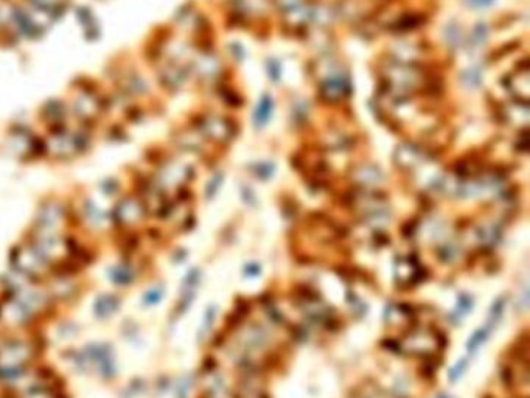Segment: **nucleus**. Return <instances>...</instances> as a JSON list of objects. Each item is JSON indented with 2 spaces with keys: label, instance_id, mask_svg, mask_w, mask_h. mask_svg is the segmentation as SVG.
I'll use <instances>...</instances> for the list:
<instances>
[{
  "label": "nucleus",
  "instance_id": "obj_1",
  "mask_svg": "<svg viewBox=\"0 0 530 398\" xmlns=\"http://www.w3.org/2000/svg\"><path fill=\"white\" fill-rule=\"evenodd\" d=\"M64 101L72 123L93 132L111 112V95L93 80H78Z\"/></svg>",
  "mask_w": 530,
  "mask_h": 398
},
{
  "label": "nucleus",
  "instance_id": "obj_2",
  "mask_svg": "<svg viewBox=\"0 0 530 398\" xmlns=\"http://www.w3.org/2000/svg\"><path fill=\"white\" fill-rule=\"evenodd\" d=\"M399 347L404 355L416 358H431L440 352L443 341L440 333L435 330L417 327V329H412L404 334L399 342Z\"/></svg>",
  "mask_w": 530,
  "mask_h": 398
},
{
  "label": "nucleus",
  "instance_id": "obj_3",
  "mask_svg": "<svg viewBox=\"0 0 530 398\" xmlns=\"http://www.w3.org/2000/svg\"><path fill=\"white\" fill-rule=\"evenodd\" d=\"M268 333L259 325H249L238 336V350L245 363H252L268 349Z\"/></svg>",
  "mask_w": 530,
  "mask_h": 398
},
{
  "label": "nucleus",
  "instance_id": "obj_4",
  "mask_svg": "<svg viewBox=\"0 0 530 398\" xmlns=\"http://www.w3.org/2000/svg\"><path fill=\"white\" fill-rule=\"evenodd\" d=\"M420 274H422L420 264L414 259H411V257H401L394 264V280L401 288L416 285L418 282Z\"/></svg>",
  "mask_w": 530,
  "mask_h": 398
},
{
  "label": "nucleus",
  "instance_id": "obj_5",
  "mask_svg": "<svg viewBox=\"0 0 530 398\" xmlns=\"http://www.w3.org/2000/svg\"><path fill=\"white\" fill-rule=\"evenodd\" d=\"M264 386L259 375L254 372L245 373L238 385V398H263Z\"/></svg>",
  "mask_w": 530,
  "mask_h": 398
},
{
  "label": "nucleus",
  "instance_id": "obj_6",
  "mask_svg": "<svg viewBox=\"0 0 530 398\" xmlns=\"http://www.w3.org/2000/svg\"><path fill=\"white\" fill-rule=\"evenodd\" d=\"M303 311L305 315L314 322H325L329 321L330 317V310L325 307V303L322 300L317 299H308L303 303Z\"/></svg>",
  "mask_w": 530,
  "mask_h": 398
},
{
  "label": "nucleus",
  "instance_id": "obj_7",
  "mask_svg": "<svg viewBox=\"0 0 530 398\" xmlns=\"http://www.w3.org/2000/svg\"><path fill=\"white\" fill-rule=\"evenodd\" d=\"M490 333H492V329H490L488 325L481 327V329H478L476 332H474L471 334V336H470V339L466 341V352H469L470 355L476 353L478 350L485 344V341L488 339Z\"/></svg>",
  "mask_w": 530,
  "mask_h": 398
},
{
  "label": "nucleus",
  "instance_id": "obj_8",
  "mask_svg": "<svg viewBox=\"0 0 530 398\" xmlns=\"http://www.w3.org/2000/svg\"><path fill=\"white\" fill-rule=\"evenodd\" d=\"M505 305H507V299H505V298H497L492 303V308H490V313H488V321H487V325L492 330L495 329L497 324H500V321L502 319L504 311H505Z\"/></svg>",
  "mask_w": 530,
  "mask_h": 398
},
{
  "label": "nucleus",
  "instance_id": "obj_9",
  "mask_svg": "<svg viewBox=\"0 0 530 398\" xmlns=\"http://www.w3.org/2000/svg\"><path fill=\"white\" fill-rule=\"evenodd\" d=\"M408 316H409V311L406 307L394 305L392 308H389L386 311V322L400 325V324H404V321H408Z\"/></svg>",
  "mask_w": 530,
  "mask_h": 398
},
{
  "label": "nucleus",
  "instance_id": "obj_10",
  "mask_svg": "<svg viewBox=\"0 0 530 398\" xmlns=\"http://www.w3.org/2000/svg\"><path fill=\"white\" fill-rule=\"evenodd\" d=\"M473 308V299L469 294H462L461 298L457 300V305L454 310V319L456 321H461L466 315H470V311Z\"/></svg>",
  "mask_w": 530,
  "mask_h": 398
},
{
  "label": "nucleus",
  "instance_id": "obj_11",
  "mask_svg": "<svg viewBox=\"0 0 530 398\" xmlns=\"http://www.w3.org/2000/svg\"><path fill=\"white\" fill-rule=\"evenodd\" d=\"M466 368H469V358H462V360L459 361L454 365V368L449 370V373H448L449 383H456L457 380H461L462 375L465 373V370H466Z\"/></svg>",
  "mask_w": 530,
  "mask_h": 398
},
{
  "label": "nucleus",
  "instance_id": "obj_12",
  "mask_svg": "<svg viewBox=\"0 0 530 398\" xmlns=\"http://www.w3.org/2000/svg\"><path fill=\"white\" fill-rule=\"evenodd\" d=\"M243 272H245V276H246V277H257V276H260L261 267H260L259 263L251 262V263H247V264H246L245 269H243Z\"/></svg>",
  "mask_w": 530,
  "mask_h": 398
},
{
  "label": "nucleus",
  "instance_id": "obj_13",
  "mask_svg": "<svg viewBox=\"0 0 530 398\" xmlns=\"http://www.w3.org/2000/svg\"><path fill=\"white\" fill-rule=\"evenodd\" d=\"M437 398H449L447 394H440Z\"/></svg>",
  "mask_w": 530,
  "mask_h": 398
},
{
  "label": "nucleus",
  "instance_id": "obj_14",
  "mask_svg": "<svg viewBox=\"0 0 530 398\" xmlns=\"http://www.w3.org/2000/svg\"><path fill=\"white\" fill-rule=\"evenodd\" d=\"M98 2H109V0H98Z\"/></svg>",
  "mask_w": 530,
  "mask_h": 398
}]
</instances>
